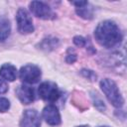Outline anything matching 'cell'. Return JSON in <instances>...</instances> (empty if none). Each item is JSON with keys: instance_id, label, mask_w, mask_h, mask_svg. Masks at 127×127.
I'll return each mask as SVG.
<instances>
[{"instance_id": "1", "label": "cell", "mask_w": 127, "mask_h": 127, "mask_svg": "<svg viewBox=\"0 0 127 127\" xmlns=\"http://www.w3.org/2000/svg\"><path fill=\"white\" fill-rule=\"evenodd\" d=\"M95 40L105 48H113L122 41V34L119 27L113 21H103L98 24L94 32Z\"/></svg>"}, {"instance_id": "2", "label": "cell", "mask_w": 127, "mask_h": 127, "mask_svg": "<svg viewBox=\"0 0 127 127\" xmlns=\"http://www.w3.org/2000/svg\"><path fill=\"white\" fill-rule=\"evenodd\" d=\"M100 87L103 91V93L105 94V96L107 97V99L109 100V102L115 106V107H121L124 104V99L116 85V83L109 79V78H105L102 79L100 81Z\"/></svg>"}, {"instance_id": "3", "label": "cell", "mask_w": 127, "mask_h": 127, "mask_svg": "<svg viewBox=\"0 0 127 127\" xmlns=\"http://www.w3.org/2000/svg\"><path fill=\"white\" fill-rule=\"evenodd\" d=\"M39 95L42 99L50 102H54L61 96V91L57 84L52 81H45L40 84L38 89Z\"/></svg>"}, {"instance_id": "4", "label": "cell", "mask_w": 127, "mask_h": 127, "mask_svg": "<svg viewBox=\"0 0 127 127\" xmlns=\"http://www.w3.org/2000/svg\"><path fill=\"white\" fill-rule=\"evenodd\" d=\"M41 69L35 64H27L21 67L19 71L20 79L26 83H36L41 78Z\"/></svg>"}, {"instance_id": "5", "label": "cell", "mask_w": 127, "mask_h": 127, "mask_svg": "<svg viewBox=\"0 0 127 127\" xmlns=\"http://www.w3.org/2000/svg\"><path fill=\"white\" fill-rule=\"evenodd\" d=\"M16 21H17L18 31L21 34H30L34 32L33 21L25 9L20 8L18 10L16 15Z\"/></svg>"}, {"instance_id": "6", "label": "cell", "mask_w": 127, "mask_h": 127, "mask_svg": "<svg viewBox=\"0 0 127 127\" xmlns=\"http://www.w3.org/2000/svg\"><path fill=\"white\" fill-rule=\"evenodd\" d=\"M30 10L36 17L44 20H51L56 17L52 8L41 1H32L30 3Z\"/></svg>"}, {"instance_id": "7", "label": "cell", "mask_w": 127, "mask_h": 127, "mask_svg": "<svg viewBox=\"0 0 127 127\" xmlns=\"http://www.w3.org/2000/svg\"><path fill=\"white\" fill-rule=\"evenodd\" d=\"M41 119L38 111L35 109L25 110L20 121V127H40Z\"/></svg>"}, {"instance_id": "8", "label": "cell", "mask_w": 127, "mask_h": 127, "mask_svg": "<svg viewBox=\"0 0 127 127\" xmlns=\"http://www.w3.org/2000/svg\"><path fill=\"white\" fill-rule=\"evenodd\" d=\"M43 117L49 125L57 126L61 124V115L55 105H47L43 110Z\"/></svg>"}, {"instance_id": "9", "label": "cell", "mask_w": 127, "mask_h": 127, "mask_svg": "<svg viewBox=\"0 0 127 127\" xmlns=\"http://www.w3.org/2000/svg\"><path fill=\"white\" fill-rule=\"evenodd\" d=\"M16 95L23 104H30L35 100L34 89L28 85H20L16 89Z\"/></svg>"}, {"instance_id": "10", "label": "cell", "mask_w": 127, "mask_h": 127, "mask_svg": "<svg viewBox=\"0 0 127 127\" xmlns=\"http://www.w3.org/2000/svg\"><path fill=\"white\" fill-rule=\"evenodd\" d=\"M0 76L8 81H14L17 77V69L10 64H5L0 67Z\"/></svg>"}, {"instance_id": "11", "label": "cell", "mask_w": 127, "mask_h": 127, "mask_svg": "<svg viewBox=\"0 0 127 127\" xmlns=\"http://www.w3.org/2000/svg\"><path fill=\"white\" fill-rule=\"evenodd\" d=\"M11 25L6 17L0 16V43L4 42L10 35Z\"/></svg>"}, {"instance_id": "12", "label": "cell", "mask_w": 127, "mask_h": 127, "mask_svg": "<svg viewBox=\"0 0 127 127\" xmlns=\"http://www.w3.org/2000/svg\"><path fill=\"white\" fill-rule=\"evenodd\" d=\"M76 13L78 16H80L81 18L86 19V20H90L93 18V9L89 6L88 3L82 7L76 8Z\"/></svg>"}, {"instance_id": "13", "label": "cell", "mask_w": 127, "mask_h": 127, "mask_svg": "<svg viewBox=\"0 0 127 127\" xmlns=\"http://www.w3.org/2000/svg\"><path fill=\"white\" fill-rule=\"evenodd\" d=\"M58 43H59L58 39L47 38V39H44L42 41V43L40 44V48L43 49V50H46V51H50V50L55 49L58 46Z\"/></svg>"}, {"instance_id": "14", "label": "cell", "mask_w": 127, "mask_h": 127, "mask_svg": "<svg viewBox=\"0 0 127 127\" xmlns=\"http://www.w3.org/2000/svg\"><path fill=\"white\" fill-rule=\"evenodd\" d=\"M92 99H93V102H94L95 107H96L98 110L103 111V110L105 109L104 102H103V101L98 97V94H97V93H95V94H93V95H92Z\"/></svg>"}, {"instance_id": "15", "label": "cell", "mask_w": 127, "mask_h": 127, "mask_svg": "<svg viewBox=\"0 0 127 127\" xmlns=\"http://www.w3.org/2000/svg\"><path fill=\"white\" fill-rule=\"evenodd\" d=\"M80 73L85 77V78H88L89 80H95L96 79V74L92 71V70H90V69H85V68H83V69H81L80 70Z\"/></svg>"}, {"instance_id": "16", "label": "cell", "mask_w": 127, "mask_h": 127, "mask_svg": "<svg viewBox=\"0 0 127 127\" xmlns=\"http://www.w3.org/2000/svg\"><path fill=\"white\" fill-rule=\"evenodd\" d=\"M75 61H76V54L71 49H68L66 57H65V62L67 64H73Z\"/></svg>"}, {"instance_id": "17", "label": "cell", "mask_w": 127, "mask_h": 127, "mask_svg": "<svg viewBox=\"0 0 127 127\" xmlns=\"http://www.w3.org/2000/svg\"><path fill=\"white\" fill-rule=\"evenodd\" d=\"M10 108V102L7 98L0 97V112H5Z\"/></svg>"}, {"instance_id": "18", "label": "cell", "mask_w": 127, "mask_h": 127, "mask_svg": "<svg viewBox=\"0 0 127 127\" xmlns=\"http://www.w3.org/2000/svg\"><path fill=\"white\" fill-rule=\"evenodd\" d=\"M73 43L77 47H84L86 44V40L81 36H75L73 38Z\"/></svg>"}, {"instance_id": "19", "label": "cell", "mask_w": 127, "mask_h": 127, "mask_svg": "<svg viewBox=\"0 0 127 127\" xmlns=\"http://www.w3.org/2000/svg\"><path fill=\"white\" fill-rule=\"evenodd\" d=\"M7 91H8V84L3 79H0V94H3Z\"/></svg>"}, {"instance_id": "20", "label": "cell", "mask_w": 127, "mask_h": 127, "mask_svg": "<svg viewBox=\"0 0 127 127\" xmlns=\"http://www.w3.org/2000/svg\"><path fill=\"white\" fill-rule=\"evenodd\" d=\"M72 5H74V6H76V8H79V7H82V6H84V5H86L88 2L87 1H72V2H70Z\"/></svg>"}, {"instance_id": "21", "label": "cell", "mask_w": 127, "mask_h": 127, "mask_svg": "<svg viewBox=\"0 0 127 127\" xmlns=\"http://www.w3.org/2000/svg\"><path fill=\"white\" fill-rule=\"evenodd\" d=\"M76 127H89L88 125H80V126H76Z\"/></svg>"}, {"instance_id": "22", "label": "cell", "mask_w": 127, "mask_h": 127, "mask_svg": "<svg viewBox=\"0 0 127 127\" xmlns=\"http://www.w3.org/2000/svg\"><path fill=\"white\" fill-rule=\"evenodd\" d=\"M99 127H108V126H99Z\"/></svg>"}]
</instances>
